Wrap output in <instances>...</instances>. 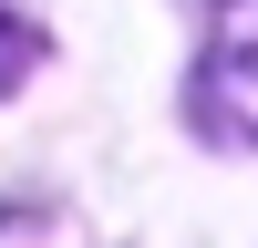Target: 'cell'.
Instances as JSON below:
<instances>
[{
	"label": "cell",
	"instance_id": "6da1fadb",
	"mask_svg": "<svg viewBox=\"0 0 258 248\" xmlns=\"http://www.w3.org/2000/svg\"><path fill=\"white\" fill-rule=\"evenodd\" d=\"M197 124L258 145V0H217V31L197 62Z\"/></svg>",
	"mask_w": 258,
	"mask_h": 248
}]
</instances>
